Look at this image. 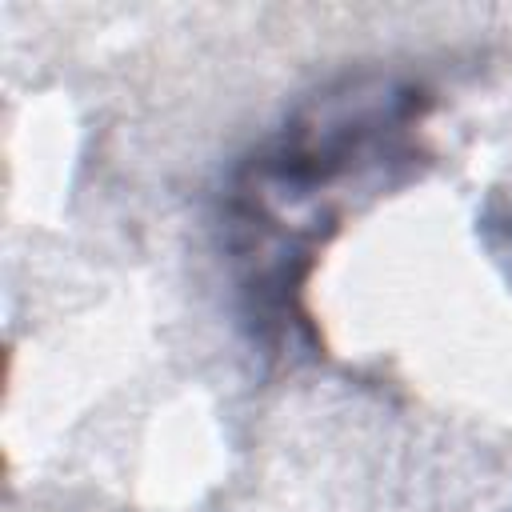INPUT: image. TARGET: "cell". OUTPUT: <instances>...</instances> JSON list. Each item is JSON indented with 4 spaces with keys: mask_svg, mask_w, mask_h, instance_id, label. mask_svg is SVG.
<instances>
[{
    "mask_svg": "<svg viewBox=\"0 0 512 512\" xmlns=\"http://www.w3.org/2000/svg\"><path fill=\"white\" fill-rule=\"evenodd\" d=\"M432 92L392 72H356L304 96L232 168L220 228L240 316L268 356L316 352L308 284L356 196L428 164Z\"/></svg>",
    "mask_w": 512,
    "mask_h": 512,
    "instance_id": "1",
    "label": "cell"
},
{
    "mask_svg": "<svg viewBox=\"0 0 512 512\" xmlns=\"http://www.w3.org/2000/svg\"><path fill=\"white\" fill-rule=\"evenodd\" d=\"M480 240H484V248L492 252V260L508 272V280H512V188H504V192H496L488 204H484V212H480Z\"/></svg>",
    "mask_w": 512,
    "mask_h": 512,
    "instance_id": "2",
    "label": "cell"
}]
</instances>
